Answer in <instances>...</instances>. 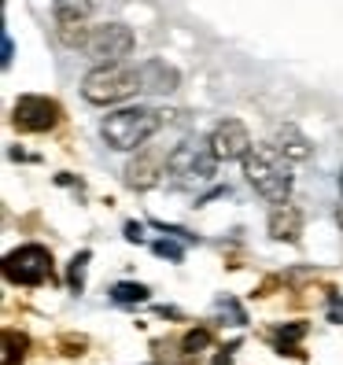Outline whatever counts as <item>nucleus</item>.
<instances>
[{"instance_id":"17","label":"nucleus","mask_w":343,"mask_h":365,"mask_svg":"<svg viewBox=\"0 0 343 365\" xmlns=\"http://www.w3.org/2000/svg\"><path fill=\"white\" fill-rule=\"evenodd\" d=\"M85 262H89V251H81L78 259H74V266H71V284H74V292H81V273H85Z\"/></svg>"},{"instance_id":"9","label":"nucleus","mask_w":343,"mask_h":365,"mask_svg":"<svg viewBox=\"0 0 343 365\" xmlns=\"http://www.w3.org/2000/svg\"><path fill=\"white\" fill-rule=\"evenodd\" d=\"M266 225H270V236H273V240L295 244V240H299V232H303V214H299L295 203H273Z\"/></svg>"},{"instance_id":"1","label":"nucleus","mask_w":343,"mask_h":365,"mask_svg":"<svg viewBox=\"0 0 343 365\" xmlns=\"http://www.w3.org/2000/svg\"><path fill=\"white\" fill-rule=\"evenodd\" d=\"M240 163H244V178L251 181V188L259 192L266 203H288L295 174H292V159L277 144H255Z\"/></svg>"},{"instance_id":"13","label":"nucleus","mask_w":343,"mask_h":365,"mask_svg":"<svg viewBox=\"0 0 343 365\" xmlns=\"http://www.w3.org/2000/svg\"><path fill=\"white\" fill-rule=\"evenodd\" d=\"M96 0H52V11H56V23L59 26H71V23H85L93 15Z\"/></svg>"},{"instance_id":"21","label":"nucleus","mask_w":343,"mask_h":365,"mask_svg":"<svg viewBox=\"0 0 343 365\" xmlns=\"http://www.w3.org/2000/svg\"><path fill=\"white\" fill-rule=\"evenodd\" d=\"M339 188H343V174H339Z\"/></svg>"},{"instance_id":"16","label":"nucleus","mask_w":343,"mask_h":365,"mask_svg":"<svg viewBox=\"0 0 343 365\" xmlns=\"http://www.w3.org/2000/svg\"><path fill=\"white\" fill-rule=\"evenodd\" d=\"M203 347H210V332H207V329H196V332L185 336V354H196V351H203Z\"/></svg>"},{"instance_id":"14","label":"nucleus","mask_w":343,"mask_h":365,"mask_svg":"<svg viewBox=\"0 0 343 365\" xmlns=\"http://www.w3.org/2000/svg\"><path fill=\"white\" fill-rule=\"evenodd\" d=\"M23 361H26V336L4 329V358H0V365H23Z\"/></svg>"},{"instance_id":"8","label":"nucleus","mask_w":343,"mask_h":365,"mask_svg":"<svg viewBox=\"0 0 343 365\" xmlns=\"http://www.w3.org/2000/svg\"><path fill=\"white\" fill-rule=\"evenodd\" d=\"M210 152L218 155V163H229V159H244L251 152V133H247V125L240 118H222L218 125H214V133H210Z\"/></svg>"},{"instance_id":"15","label":"nucleus","mask_w":343,"mask_h":365,"mask_svg":"<svg viewBox=\"0 0 343 365\" xmlns=\"http://www.w3.org/2000/svg\"><path fill=\"white\" fill-rule=\"evenodd\" d=\"M111 299L118 307H133V303H148V288L144 284H133V281H122L111 288Z\"/></svg>"},{"instance_id":"20","label":"nucleus","mask_w":343,"mask_h":365,"mask_svg":"<svg viewBox=\"0 0 343 365\" xmlns=\"http://www.w3.org/2000/svg\"><path fill=\"white\" fill-rule=\"evenodd\" d=\"M336 218H339V225H343V203H339V210H336Z\"/></svg>"},{"instance_id":"10","label":"nucleus","mask_w":343,"mask_h":365,"mask_svg":"<svg viewBox=\"0 0 343 365\" xmlns=\"http://www.w3.org/2000/svg\"><path fill=\"white\" fill-rule=\"evenodd\" d=\"M159 174H166V163L159 155H137L126 166V185L130 188H152L159 181Z\"/></svg>"},{"instance_id":"12","label":"nucleus","mask_w":343,"mask_h":365,"mask_svg":"<svg viewBox=\"0 0 343 365\" xmlns=\"http://www.w3.org/2000/svg\"><path fill=\"white\" fill-rule=\"evenodd\" d=\"M277 148H281V152L292 159V163H303V159H310L314 155V148H310V140L303 137L295 130V125H281V130H277V140H273Z\"/></svg>"},{"instance_id":"18","label":"nucleus","mask_w":343,"mask_h":365,"mask_svg":"<svg viewBox=\"0 0 343 365\" xmlns=\"http://www.w3.org/2000/svg\"><path fill=\"white\" fill-rule=\"evenodd\" d=\"M155 255H163V259H174V262H181V247H178V244H170V240H159V244H155Z\"/></svg>"},{"instance_id":"4","label":"nucleus","mask_w":343,"mask_h":365,"mask_svg":"<svg viewBox=\"0 0 343 365\" xmlns=\"http://www.w3.org/2000/svg\"><path fill=\"white\" fill-rule=\"evenodd\" d=\"M214 170H218V155L210 152V144L185 140L166 155V174L178 188H196V185L214 181Z\"/></svg>"},{"instance_id":"7","label":"nucleus","mask_w":343,"mask_h":365,"mask_svg":"<svg viewBox=\"0 0 343 365\" xmlns=\"http://www.w3.org/2000/svg\"><path fill=\"white\" fill-rule=\"evenodd\" d=\"M133 45H137V37H133L130 26L126 23H107V26H96L89 34V45L85 48H89V56L100 59V63H122L133 52Z\"/></svg>"},{"instance_id":"3","label":"nucleus","mask_w":343,"mask_h":365,"mask_svg":"<svg viewBox=\"0 0 343 365\" xmlns=\"http://www.w3.org/2000/svg\"><path fill=\"white\" fill-rule=\"evenodd\" d=\"M159 125H163V115L152 111V107H122V111H111L103 118L100 133L115 152H133V148H144L155 137Z\"/></svg>"},{"instance_id":"19","label":"nucleus","mask_w":343,"mask_h":365,"mask_svg":"<svg viewBox=\"0 0 343 365\" xmlns=\"http://www.w3.org/2000/svg\"><path fill=\"white\" fill-rule=\"evenodd\" d=\"M11 56H15V45H11V37L4 34V67H8V63H11Z\"/></svg>"},{"instance_id":"11","label":"nucleus","mask_w":343,"mask_h":365,"mask_svg":"<svg viewBox=\"0 0 343 365\" xmlns=\"http://www.w3.org/2000/svg\"><path fill=\"white\" fill-rule=\"evenodd\" d=\"M140 81H144L148 93H174L178 89V71L166 67L163 59H152L140 67Z\"/></svg>"},{"instance_id":"2","label":"nucleus","mask_w":343,"mask_h":365,"mask_svg":"<svg viewBox=\"0 0 343 365\" xmlns=\"http://www.w3.org/2000/svg\"><path fill=\"white\" fill-rule=\"evenodd\" d=\"M144 89L140 81V67H126V63H100L89 74L81 78V96L89 103H122Z\"/></svg>"},{"instance_id":"6","label":"nucleus","mask_w":343,"mask_h":365,"mask_svg":"<svg viewBox=\"0 0 343 365\" xmlns=\"http://www.w3.org/2000/svg\"><path fill=\"white\" fill-rule=\"evenodd\" d=\"M59 118H63V107L48 96H19L15 111H11L15 130H23V133H48L59 125Z\"/></svg>"},{"instance_id":"5","label":"nucleus","mask_w":343,"mask_h":365,"mask_svg":"<svg viewBox=\"0 0 343 365\" xmlns=\"http://www.w3.org/2000/svg\"><path fill=\"white\" fill-rule=\"evenodd\" d=\"M4 277L11 284H23V288H37L52 277V251L41 247V244H23L15 247L8 259H4Z\"/></svg>"}]
</instances>
